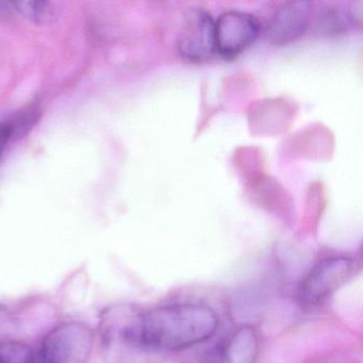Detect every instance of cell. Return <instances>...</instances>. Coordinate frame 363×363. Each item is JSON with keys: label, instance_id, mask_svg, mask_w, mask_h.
I'll use <instances>...</instances> for the list:
<instances>
[{"label": "cell", "instance_id": "6da1fadb", "mask_svg": "<svg viewBox=\"0 0 363 363\" xmlns=\"http://www.w3.org/2000/svg\"><path fill=\"white\" fill-rule=\"evenodd\" d=\"M218 314L203 303H174L145 313L122 314L110 325L108 340L148 352H178L209 340Z\"/></svg>", "mask_w": 363, "mask_h": 363}, {"label": "cell", "instance_id": "7a4b0ae2", "mask_svg": "<svg viewBox=\"0 0 363 363\" xmlns=\"http://www.w3.org/2000/svg\"><path fill=\"white\" fill-rule=\"evenodd\" d=\"M93 346V335L79 322L55 327L35 352V363H86Z\"/></svg>", "mask_w": 363, "mask_h": 363}, {"label": "cell", "instance_id": "3957f363", "mask_svg": "<svg viewBox=\"0 0 363 363\" xmlns=\"http://www.w3.org/2000/svg\"><path fill=\"white\" fill-rule=\"evenodd\" d=\"M347 257H329L316 263L299 286V301L305 307H318L335 294L356 271Z\"/></svg>", "mask_w": 363, "mask_h": 363}, {"label": "cell", "instance_id": "277c9868", "mask_svg": "<svg viewBox=\"0 0 363 363\" xmlns=\"http://www.w3.org/2000/svg\"><path fill=\"white\" fill-rule=\"evenodd\" d=\"M260 23L256 16L239 10H229L216 21V54L233 60L247 50L258 38Z\"/></svg>", "mask_w": 363, "mask_h": 363}, {"label": "cell", "instance_id": "5b68a950", "mask_svg": "<svg viewBox=\"0 0 363 363\" xmlns=\"http://www.w3.org/2000/svg\"><path fill=\"white\" fill-rule=\"evenodd\" d=\"M178 50L191 62H205L216 54V21L203 9L189 12L178 37Z\"/></svg>", "mask_w": 363, "mask_h": 363}, {"label": "cell", "instance_id": "8992f818", "mask_svg": "<svg viewBox=\"0 0 363 363\" xmlns=\"http://www.w3.org/2000/svg\"><path fill=\"white\" fill-rule=\"evenodd\" d=\"M311 13V1L294 0L282 4L267 22L265 28L267 40L275 45L293 43L307 30Z\"/></svg>", "mask_w": 363, "mask_h": 363}, {"label": "cell", "instance_id": "52a82bcc", "mask_svg": "<svg viewBox=\"0 0 363 363\" xmlns=\"http://www.w3.org/2000/svg\"><path fill=\"white\" fill-rule=\"evenodd\" d=\"M258 335L250 325L240 327L227 341L223 352V363H256L258 357Z\"/></svg>", "mask_w": 363, "mask_h": 363}, {"label": "cell", "instance_id": "ba28073f", "mask_svg": "<svg viewBox=\"0 0 363 363\" xmlns=\"http://www.w3.org/2000/svg\"><path fill=\"white\" fill-rule=\"evenodd\" d=\"M350 25L354 23L348 10L343 11L339 8L329 7L320 12L315 26L322 35H337L347 30Z\"/></svg>", "mask_w": 363, "mask_h": 363}, {"label": "cell", "instance_id": "9c48e42d", "mask_svg": "<svg viewBox=\"0 0 363 363\" xmlns=\"http://www.w3.org/2000/svg\"><path fill=\"white\" fill-rule=\"evenodd\" d=\"M11 4L13 12L20 13L35 24H48L55 16L54 7L46 1H11Z\"/></svg>", "mask_w": 363, "mask_h": 363}, {"label": "cell", "instance_id": "30bf717a", "mask_svg": "<svg viewBox=\"0 0 363 363\" xmlns=\"http://www.w3.org/2000/svg\"><path fill=\"white\" fill-rule=\"evenodd\" d=\"M0 363H35V352L24 344H0Z\"/></svg>", "mask_w": 363, "mask_h": 363}]
</instances>
